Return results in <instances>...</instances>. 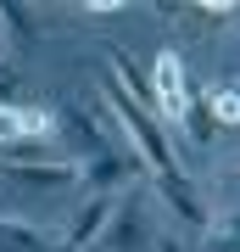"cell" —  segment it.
Listing matches in <instances>:
<instances>
[{
    "label": "cell",
    "mask_w": 240,
    "mask_h": 252,
    "mask_svg": "<svg viewBox=\"0 0 240 252\" xmlns=\"http://www.w3.org/2000/svg\"><path fill=\"white\" fill-rule=\"evenodd\" d=\"M28 140H56L51 107H23V101H0V152Z\"/></svg>",
    "instance_id": "277c9868"
},
{
    "label": "cell",
    "mask_w": 240,
    "mask_h": 252,
    "mask_svg": "<svg viewBox=\"0 0 240 252\" xmlns=\"http://www.w3.org/2000/svg\"><path fill=\"white\" fill-rule=\"evenodd\" d=\"M201 252H235V213L201 224Z\"/></svg>",
    "instance_id": "52a82bcc"
},
{
    "label": "cell",
    "mask_w": 240,
    "mask_h": 252,
    "mask_svg": "<svg viewBox=\"0 0 240 252\" xmlns=\"http://www.w3.org/2000/svg\"><path fill=\"white\" fill-rule=\"evenodd\" d=\"M0 252H45V235H34L28 224L0 219Z\"/></svg>",
    "instance_id": "8992f818"
},
{
    "label": "cell",
    "mask_w": 240,
    "mask_h": 252,
    "mask_svg": "<svg viewBox=\"0 0 240 252\" xmlns=\"http://www.w3.org/2000/svg\"><path fill=\"white\" fill-rule=\"evenodd\" d=\"M151 107L168 118V124H185L196 95H190V73H185V56L179 45H162L157 62H151Z\"/></svg>",
    "instance_id": "6da1fadb"
},
{
    "label": "cell",
    "mask_w": 240,
    "mask_h": 252,
    "mask_svg": "<svg viewBox=\"0 0 240 252\" xmlns=\"http://www.w3.org/2000/svg\"><path fill=\"white\" fill-rule=\"evenodd\" d=\"M201 107H207V118H213V129H223V135H229V129L240 124V95H235V79H213L201 90Z\"/></svg>",
    "instance_id": "5b68a950"
},
{
    "label": "cell",
    "mask_w": 240,
    "mask_h": 252,
    "mask_svg": "<svg viewBox=\"0 0 240 252\" xmlns=\"http://www.w3.org/2000/svg\"><path fill=\"white\" fill-rule=\"evenodd\" d=\"M112 202H117V196H84V202L67 213L56 247H62V252H89V247L101 241V230H107V219H112Z\"/></svg>",
    "instance_id": "3957f363"
},
{
    "label": "cell",
    "mask_w": 240,
    "mask_h": 252,
    "mask_svg": "<svg viewBox=\"0 0 240 252\" xmlns=\"http://www.w3.org/2000/svg\"><path fill=\"white\" fill-rule=\"evenodd\" d=\"M151 213H145V202L140 196H117L112 202V219H107V230H101V252H151Z\"/></svg>",
    "instance_id": "7a4b0ae2"
}]
</instances>
